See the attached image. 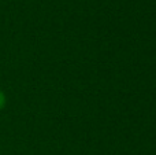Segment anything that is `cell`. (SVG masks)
Wrapping results in <instances>:
<instances>
[{"mask_svg":"<svg viewBox=\"0 0 156 155\" xmlns=\"http://www.w3.org/2000/svg\"><path fill=\"white\" fill-rule=\"evenodd\" d=\"M4 103H5V96H4V93H3L2 91H0V110L3 109Z\"/></svg>","mask_w":156,"mask_h":155,"instance_id":"cell-1","label":"cell"}]
</instances>
